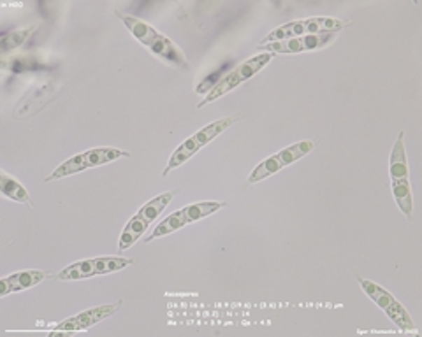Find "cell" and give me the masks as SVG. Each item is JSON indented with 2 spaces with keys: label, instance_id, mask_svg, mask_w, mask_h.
<instances>
[{
  "label": "cell",
  "instance_id": "19",
  "mask_svg": "<svg viewBox=\"0 0 422 337\" xmlns=\"http://www.w3.org/2000/svg\"><path fill=\"white\" fill-rule=\"evenodd\" d=\"M281 168H283V165H281V162L278 160L276 155H273V157L266 158L264 162H260L259 165H257L255 168H253V173L248 176V183H259V181L267 180L269 176H273V174L280 173Z\"/></svg>",
  "mask_w": 422,
  "mask_h": 337
},
{
  "label": "cell",
  "instance_id": "12",
  "mask_svg": "<svg viewBox=\"0 0 422 337\" xmlns=\"http://www.w3.org/2000/svg\"><path fill=\"white\" fill-rule=\"evenodd\" d=\"M97 276V267H95V259L94 260H81V262L71 264V266L65 267L64 271L57 274V280L60 281H78L85 280V278Z\"/></svg>",
  "mask_w": 422,
  "mask_h": 337
},
{
  "label": "cell",
  "instance_id": "1",
  "mask_svg": "<svg viewBox=\"0 0 422 337\" xmlns=\"http://www.w3.org/2000/svg\"><path fill=\"white\" fill-rule=\"evenodd\" d=\"M116 16L125 23V27L129 29V32L139 41L141 44H145L153 55L160 57L162 60H166L167 64L178 65L181 69H188L187 58L185 55L174 46V43L171 39H167L166 36H162L160 32H157L152 25L141 22V20L134 18V16L123 15L122 11H116Z\"/></svg>",
  "mask_w": 422,
  "mask_h": 337
},
{
  "label": "cell",
  "instance_id": "17",
  "mask_svg": "<svg viewBox=\"0 0 422 337\" xmlns=\"http://www.w3.org/2000/svg\"><path fill=\"white\" fill-rule=\"evenodd\" d=\"M314 148H315V141H301V143L293 144V146L286 148V150L278 151L276 157L278 160L281 162V165L286 167V165L294 164V162L301 160L303 157L310 155Z\"/></svg>",
  "mask_w": 422,
  "mask_h": 337
},
{
  "label": "cell",
  "instance_id": "5",
  "mask_svg": "<svg viewBox=\"0 0 422 337\" xmlns=\"http://www.w3.org/2000/svg\"><path fill=\"white\" fill-rule=\"evenodd\" d=\"M336 39V34H310V36L296 37V39L280 41V43L259 44V50L267 53H301V51H314L329 46Z\"/></svg>",
  "mask_w": 422,
  "mask_h": 337
},
{
  "label": "cell",
  "instance_id": "15",
  "mask_svg": "<svg viewBox=\"0 0 422 337\" xmlns=\"http://www.w3.org/2000/svg\"><path fill=\"white\" fill-rule=\"evenodd\" d=\"M173 197H174V192H166V194L159 195V197H155V199H152V201L146 202V204L139 209L137 215L145 220L146 225H152V223L155 222L157 216H159L160 213L167 208V206H169V202L173 201Z\"/></svg>",
  "mask_w": 422,
  "mask_h": 337
},
{
  "label": "cell",
  "instance_id": "21",
  "mask_svg": "<svg viewBox=\"0 0 422 337\" xmlns=\"http://www.w3.org/2000/svg\"><path fill=\"white\" fill-rule=\"evenodd\" d=\"M384 311H386V315L389 316L391 322H393L394 325L400 327L401 330H415V325H414V322H412L410 315H408L407 309H405L403 306L396 301V299H394V301L391 302V304L387 306Z\"/></svg>",
  "mask_w": 422,
  "mask_h": 337
},
{
  "label": "cell",
  "instance_id": "14",
  "mask_svg": "<svg viewBox=\"0 0 422 337\" xmlns=\"http://www.w3.org/2000/svg\"><path fill=\"white\" fill-rule=\"evenodd\" d=\"M391 185H393V195H394V199H396L398 206H400L401 213H403V215L410 220L412 211H414V197H412L410 181L394 180V181H391Z\"/></svg>",
  "mask_w": 422,
  "mask_h": 337
},
{
  "label": "cell",
  "instance_id": "22",
  "mask_svg": "<svg viewBox=\"0 0 422 337\" xmlns=\"http://www.w3.org/2000/svg\"><path fill=\"white\" fill-rule=\"evenodd\" d=\"M130 264H134V260L122 259V257H101V259H95L97 274L118 273V271L125 269V267L130 266Z\"/></svg>",
  "mask_w": 422,
  "mask_h": 337
},
{
  "label": "cell",
  "instance_id": "10",
  "mask_svg": "<svg viewBox=\"0 0 422 337\" xmlns=\"http://www.w3.org/2000/svg\"><path fill=\"white\" fill-rule=\"evenodd\" d=\"M303 36H308V30H307V22L301 20V22H290V23H286V25L278 27V29H274L266 39H262V43L260 44L280 43V41L296 39V37H303Z\"/></svg>",
  "mask_w": 422,
  "mask_h": 337
},
{
  "label": "cell",
  "instance_id": "9",
  "mask_svg": "<svg viewBox=\"0 0 422 337\" xmlns=\"http://www.w3.org/2000/svg\"><path fill=\"white\" fill-rule=\"evenodd\" d=\"M405 134L400 132L396 143H394L393 151H391V164H389V173L391 181L394 180H408V164H407V153H405V144H403Z\"/></svg>",
  "mask_w": 422,
  "mask_h": 337
},
{
  "label": "cell",
  "instance_id": "23",
  "mask_svg": "<svg viewBox=\"0 0 422 337\" xmlns=\"http://www.w3.org/2000/svg\"><path fill=\"white\" fill-rule=\"evenodd\" d=\"M34 29H25V30H16V32L6 34L2 37V53H8L9 50H15V48L22 46L27 41V37L32 34Z\"/></svg>",
  "mask_w": 422,
  "mask_h": 337
},
{
  "label": "cell",
  "instance_id": "18",
  "mask_svg": "<svg viewBox=\"0 0 422 337\" xmlns=\"http://www.w3.org/2000/svg\"><path fill=\"white\" fill-rule=\"evenodd\" d=\"M358 281H359V285H361L363 290L366 292V295H368V297L372 299V301L375 302L380 309H386L387 306L394 301L393 295H391L386 288L380 287V285L365 280V278H361V276H358Z\"/></svg>",
  "mask_w": 422,
  "mask_h": 337
},
{
  "label": "cell",
  "instance_id": "8",
  "mask_svg": "<svg viewBox=\"0 0 422 337\" xmlns=\"http://www.w3.org/2000/svg\"><path fill=\"white\" fill-rule=\"evenodd\" d=\"M53 92H55L53 85H48V87L37 88V90L32 92V94L27 95V97L20 102L18 108H16L15 111L16 118H25V116L36 115L41 108H44V106L50 102Z\"/></svg>",
  "mask_w": 422,
  "mask_h": 337
},
{
  "label": "cell",
  "instance_id": "4",
  "mask_svg": "<svg viewBox=\"0 0 422 337\" xmlns=\"http://www.w3.org/2000/svg\"><path fill=\"white\" fill-rule=\"evenodd\" d=\"M125 157H130L129 151L115 150V148H95V150H88L85 151V153L69 158V160H65L62 165H58L53 173H51V176L46 178V183H50V181L53 180H60V178L65 176H71V174H78L81 173V171H85V168L97 167V165L109 164V162H115L118 160V158Z\"/></svg>",
  "mask_w": 422,
  "mask_h": 337
},
{
  "label": "cell",
  "instance_id": "2",
  "mask_svg": "<svg viewBox=\"0 0 422 337\" xmlns=\"http://www.w3.org/2000/svg\"><path fill=\"white\" fill-rule=\"evenodd\" d=\"M238 120H239V116H227V118L217 120V122L206 125L204 129H201L192 137H188V139L185 141L183 144H180V146L174 150V153L171 155L169 162H167V167L164 168L162 176H167L173 168L180 167V165H183L185 162L190 160V158L194 157L199 150H201V148H204L206 144L211 143L215 137L220 136L224 130H227L229 127H232V123L238 122Z\"/></svg>",
  "mask_w": 422,
  "mask_h": 337
},
{
  "label": "cell",
  "instance_id": "7",
  "mask_svg": "<svg viewBox=\"0 0 422 337\" xmlns=\"http://www.w3.org/2000/svg\"><path fill=\"white\" fill-rule=\"evenodd\" d=\"M46 278V274L43 271L37 269H30V271H22V273H16L13 276L4 278V280L0 281L2 285V290H0V295L6 297V295L13 294V292H22V290H29V288L36 287L39 285L41 281Z\"/></svg>",
  "mask_w": 422,
  "mask_h": 337
},
{
  "label": "cell",
  "instance_id": "6",
  "mask_svg": "<svg viewBox=\"0 0 422 337\" xmlns=\"http://www.w3.org/2000/svg\"><path fill=\"white\" fill-rule=\"evenodd\" d=\"M122 306V302H116L113 306H99V308H92L88 311L80 313V315L73 316V318L64 320L62 323H58L57 330H67V332H78V330H87L90 327H94L95 323H99L101 320L108 318V316L115 315L118 311V308Z\"/></svg>",
  "mask_w": 422,
  "mask_h": 337
},
{
  "label": "cell",
  "instance_id": "11",
  "mask_svg": "<svg viewBox=\"0 0 422 337\" xmlns=\"http://www.w3.org/2000/svg\"><path fill=\"white\" fill-rule=\"evenodd\" d=\"M146 229H148V225L145 223V220L141 218L139 215L132 216V218L129 220V223L125 225V229H123L122 236H120V241H118L120 253L129 250L134 243H137V241L141 239V236L146 232Z\"/></svg>",
  "mask_w": 422,
  "mask_h": 337
},
{
  "label": "cell",
  "instance_id": "3",
  "mask_svg": "<svg viewBox=\"0 0 422 337\" xmlns=\"http://www.w3.org/2000/svg\"><path fill=\"white\" fill-rule=\"evenodd\" d=\"M273 57H274L273 53H262V55H257V57L248 58V60L243 62V64H239L238 67L232 69L229 74H225L224 78H220V81L215 85L213 90L206 95L204 101L199 102L197 108L201 109V108H204L206 104H209V102H213V101H217V99L224 97L225 94H229V92H232L234 88H238L241 83L248 81L250 78H253L255 74H259V72L262 71V69L266 67L271 60H273Z\"/></svg>",
  "mask_w": 422,
  "mask_h": 337
},
{
  "label": "cell",
  "instance_id": "13",
  "mask_svg": "<svg viewBox=\"0 0 422 337\" xmlns=\"http://www.w3.org/2000/svg\"><path fill=\"white\" fill-rule=\"evenodd\" d=\"M185 225H187V218H185L183 209H180V211H174L173 215L167 216L166 220H162V222H160L159 225L155 227V230H153V232L150 234L148 237H146L145 243H152L155 237L169 236V234L176 232V230H180V229H183Z\"/></svg>",
  "mask_w": 422,
  "mask_h": 337
},
{
  "label": "cell",
  "instance_id": "16",
  "mask_svg": "<svg viewBox=\"0 0 422 337\" xmlns=\"http://www.w3.org/2000/svg\"><path fill=\"white\" fill-rule=\"evenodd\" d=\"M0 190H2V194H4L6 197L11 199V201L30 204L29 192L22 187V183H18V181L9 176V174L2 173V176H0Z\"/></svg>",
  "mask_w": 422,
  "mask_h": 337
},
{
  "label": "cell",
  "instance_id": "20",
  "mask_svg": "<svg viewBox=\"0 0 422 337\" xmlns=\"http://www.w3.org/2000/svg\"><path fill=\"white\" fill-rule=\"evenodd\" d=\"M225 206V202H197V204H192L183 208L185 218H187V225L192 222H197V220L204 218V216L213 215L218 209H222Z\"/></svg>",
  "mask_w": 422,
  "mask_h": 337
}]
</instances>
